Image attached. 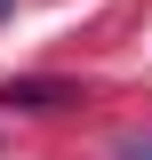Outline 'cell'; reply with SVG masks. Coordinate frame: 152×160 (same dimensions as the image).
<instances>
[{"instance_id":"6da1fadb","label":"cell","mask_w":152,"mask_h":160,"mask_svg":"<svg viewBox=\"0 0 152 160\" xmlns=\"http://www.w3.org/2000/svg\"><path fill=\"white\" fill-rule=\"evenodd\" d=\"M0 104H16V112H64V104H80V88L72 80H8Z\"/></svg>"},{"instance_id":"7a4b0ae2","label":"cell","mask_w":152,"mask_h":160,"mask_svg":"<svg viewBox=\"0 0 152 160\" xmlns=\"http://www.w3.org/2000/svg\"><path fill=\"white\" fill-rule=\"evenodd\" d=\"M112 160H152V128H128V136L112 144Z\"/></svg>"},{"instance_id":"3957f363","label":"cell","mask_w":152,"mask_h":160,"mask_svg":"<svg viewBox=\"0 0 152 160\" xmlns=\"http://www.w3.org/2000/svg\"><path fill=\"white\" fill-rule=\"evenodd\" d=\"M8 8H16V0H0V16H8Z\"/></svg>"}]
</instances>
